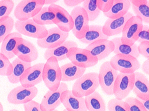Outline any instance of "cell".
Masks as SVG:
<instances>
[{"mask_svg":"<svg viewBox=\"0 0 149 111\" xmlns=\"http://www.w3.org/2000/svg\"><path fill=\"white\" fill-rule=\"evenodd\" d=\"M131 3L130 0H113V5L110 10L104 13L108 18L116 19L123 16L130 9Z\"/></svg>","mask_w":149,"mask_h":111,"instance_id":"25","label":"cell"},{"mask_svg":"<svg viewBox=\"0 0 149 111\" xmlns=\"http://www.w3.org/2000/svg\"><path fill=\"white\" fill-rule=\"evenodd\" d=\"M22 38V35L17 32H11L1 43L0 52L9 59L13 58L15 56L14 50Z\"/></svg>","mask_w":149,"mask_h":111,"instance_id":"22","label":"cell"},{"mask_svg":"<svg viewBox=\"0 0 149 111\" xmlns=\"http://www.w3.org/2000/svg\"><path fill=\"white\" fill-rule=\"evenodd\" d=\"M107 108L108 111H130L126 102L116 98L111 99L108 101Z\"/></svg>","mask_w":149,"mask_h":111,"instance_id":"33","label":"cell"},{"mask_svg":"<svg viewBox=\"0 0 149 111\" xmlns=\"http://www.w3.org/2000/svg\"><path fill=\"white\" fill-rule=\"evenodd\" d=\"M69 35V32L64 31L57 26L47 30V33L44 37L37 39L36 43L40 47L47 49H51L61 44Z\"/></svg>","mask_w":149,"mask_h":111,"instance_id":"11","label":"cell"},{"mask_svg":"<svg viewBox=\"0 0 149 111\" xmlns=\"http://www.w3.org/2000/svg\"><path fill=\"white\" fill-rule=\"evenodd\" d=\"M118 74L111 66L109 61L104 62L100 66L98 73L99 84L102 91L106 95H113L114 85Z\"/></svg>","mask_w":149,"mask_h":111,"instance_id":"3","label":"cell"},{"mask_svg":"<svg viewBox=\"0 0 149 111\" xmlns=\"http://www.w3.org/2000/svg\"><path fill=\"white\" fill-rule=\"evenodd\" d=\"M23 107L24 111H43L40 104L33 100L24 104Z\"/></svg>","mask_w":149,"mask_h":111,"instance_id":"40","label":"cell"},{"mask_svg":"<svg viewBox=\"0 0 149 111\" xmlns=\"http://www.w3.org/2000/svg\"><path fill=\"white\" fill-rule=\"evenodd\" d=\"M45 0H22L15 8L14 14L17 20H25L32 18L44 5Z\"/></svg>","mask_w":149,"mask_h":111,"instance_id":"4","label":"cell"},{"mask_svg":"<svg viewBox=\"0 0 149 111\" xmlns=\"http://www.w3.org/2000/svg\"><path fill=\"white\" fill-rule=\"evenodd\" d=\"M97 2V0H84L83 2L82 7L87 15L89 21H94L100 14Z\"/></svg>","mask_w":149,"mask_h":111,"instance_id":"31","label":"cell"},{"mask_svg":"<svg viewBox=\"0 0 149 111\" xmlns=\"http://www.w3.org/2000/svg\"><path fill=\"white\" fill-rule=\"evenodd\" d=\"M149 26L147 24L143 25L142 30L138 34L137 41L140 43L149 41Z\"/></svg>","mask_w":149,"mask_h":111,"instance_id":"38","label":"cell"},{"mask_svg":"<svg viewBox=\"0 0 149 111\" xmlns=\"http://www.w3.org/2000/svg\"><path fill=\"white\" fill-rule=\"evenodd\" d=\"M61 100L68 111H87L84 98L75 96L71 90L64 91L61 95Z\"/></svg>","mask_w":149,"mask_h":111,"instance_id":"19","label":"cell"},{"mask_svg":"<svg viewBox=\"0 0 149 111\" xmlns=\"http://www.w3.org/2000/svg\"><path fill=\"white\" fill-rule=\"evenodd\" d=\"M143 25L142 20L139 16L133 15L125 23L122 31V42L130 46L134 44Z\"/></svg>","mask_w":149,"mask_h":111,"instance_id":"8","label":"cell"},{"mask_svg":"<svg viewBox=\"0 0 149 111\" xmlns=\"http://www.w3.org/2000/svg\"><path fill=\"white\" fill-rule=\"evenodd\" d=\"M138 50L140 55L147 59L149 58V41L140 43L138 46Z\"/></svg>","mask_w":149,"mask_h":111,"instance_id":"39","label":"cell"},{"mask_svg":"<svg viewBox=\"0 0 149 111\" xmlns=\"http://www.w3.org/2000/svg\"><path fill=\"white\" fill-rule=\"evenodd\" d=\"M133 16L132 13L128 12L125 15L119 18H108L102 26L103 33L109 37L120 34L122 33L127 22Z\"/></svg>","mask_w":149,"mask_h":111,"instance_id":"17","label":"cell"},{"mask_svg":"<svg viewBox=\"0 0 149 111\" xmlns=\"http://www.w3.org/2000/svg\"><path fill=\"white\" fill-rule=\"evenodd\" d=\"M12 70L11 63L0 52V75L8 76L11 74Z\"/></svg>","mask_w":149,"mask_h":111,"instance_id":"35","label":"cell"},{"mask_svg":"<svg viewBox=\"0 0 149 111\" xmlns=\"http://www.w3.org/2000/svg\"><path fill=\"white\" fill-rule=\"evenodd\" d=\"M102 27V26L99 25H89L88 29L84 37L79 41L88 45L98 40L108 39L109 37L104 33Z\"/></svg>","mask_w":149,"mask_h":111,"instance_id":"27","label":"cell"},{"mask_svg":"<svg viewBox=\"0 0 149 111\" xmlns=\"http://www.w3.org/2000/svg\"><path fill=\"white\" fill-rule=\"evenodd\" d=\"M70 14L73 22L72 33L76 37L80 40L84 37L89 28L87 15L82 6H79L74 7Z\"/></svg>","mask_w":149,"mask_h":111,"instance_id":"6","label":"cell"},{"mask_svg":"<svg viewBox=\"0 0 149 111\" xmlns=\"http://www.w3.org/2000/svg\"><path fill=\"white\" fill-rule=\"evenodd\" d=\"M67 57L75 65L86 69L94 66L98 61L97 58L92 55L88 50L78 47L71 48Z\"/></svg>","mask_w":149,"mask_h":111,"instance_id":"9","label":"cell"},{"mask_svg":"<svg viewBox=\"0 0 149 111\" xmlns=\"http://www.w3.org/2000/svg\"><path fill=\"white\" fill-rule=\"evenodd\" d=\"M63 111H68L66 109H64Z\"/></svg>","mask_w":149,"mask_h":111,"instance_id":"47","label":"cell"},{"mask_svg":"<svg viewBox=\"0 0 149 111\" xmlns=\"http://www.w3.org/2000/svg\"><path fill=\"white\" fill-rule=\"evenodd\" d=\"M58 0H45L44 5H49L55 4Z\"/></svg>","mask_w":149,"mask_h":111,"instance_id":"44","label":"cell"},{"mask_svg":"<svg viewBox=\"0 0 149 111\" xmlns=\"http://www.w3.org/2000/svg\"><path fill=\"white\" fill-rule=\"evenodd\" d=\"M84 100L87 111H106V107L104 100L97 91L85 97Z\"/></svg>","mask_w":149,"mask_h":111,"instance_id":"26","label":"cell"},{"mask_svg":"<svg viewBox=\"0 0 149 111\" xmlns=\"http://www.w3.org/2000/svg\"><path fill=\"white\" fill-rule=\"evenodd\" d=\"M114 45L113 52L115 54H120L129 55L138 58L140 54L138 50V45L135 43L131 46L123 43L121 37H116L111 40Z\"/></svg>","mask_w":149,"mask_h":111,"instance_id":"28","label":"cell"},{"mask_svg":"<svg viewBox=\"0 0 149 111\" xmlns=\"http://www.w3.org/2000/svg\"><path fill=\"white\" fill-rule=\"evenodd\" d=\"M49 9L55 14L58 22L57 26L61 30L69 32L73 27V20L70 14L64 8L56 4L48 6Z\"/></svg>","mask_w":149,"mask_h":111,"instance_id":"18","label":"cell"},{"mask_svg":"<svg viewBox=\"0 0 149 111\" xmlns=\"http://www.w3.org/2000/svg\"><path fill=\"white\" fill-rule=\"evenodd\" d=\"M4 110V108L3 106L0 101V111H3Z\"/></svg>","mask_w":149,"mask_h":111,"instance_id":"45","label":"cell"},{"mask_svg":"<svg viewBox=\"0 0 149 111\" xmlns=\"http://www.w3.org/2000/svg\"><path fill=\"white\" fill-rule=\"evenodd\" d=\"M99 86L98 73L91 72L84 74L76 80L71 91L75 96L84 97L94 92Z\"/></svg>","mask_w":149,"mask_h":111,"instance_id":"1","label":"cell"},{"mask_svg":"<svg viewBox=\"0 0 149 111\" xmlns=\"http://www.w3.org/2000/svg\"><path fill=\"white\" fill-rule=\"evenodd\" d=\"M12 70L11 74L7 76L9 82L16 84L20 82V79L27 69L31 66V63L24 61L18 57L11 63Z\"/></svg>","mask_w":149,"mask_h":111,"instance_id":"24","label":"cell"},{"mask_svg":"<svg viewBox=\"0 0 149 111\" xmlns=\"http://www.w3.org/2000/svg\"><path fill=\"white\" fill-rule=\"evenodd\" d=\"M147 111H149V99L144 100L137 98Z\"/></svg>","mask_w":149,"mask_h":111,"instance_id":"43","label":"cell"},{"mask_svg":"<svg viewBox=\"0 0 149 111\" xmlns=\"http://www.w3.org/2000/svg\"><path fill=\"white\" fill-rule=\"evenodd\" d=\"M61 81L69 82L76 80L85 73L86 69L77 66L70 62L60 67Z\"/></svg>","mask_w":149,"mask_h":111,"instance_id":"23","label":"cell"},{"mask_svg":"<svg viewBox=\"0 0 149 111\" xmlns=\"http://www.w3.org/2000/svg\"><path fill=\"white\" fill-rule=\"evenodd\" d=\"M134 80V73L125 74L119 72L115 80L113 95L119 100L125 99L132 90Z\"/></svg>","mask_w":149,"mask_h":111,"instance_id":"12","label":"cell"},{"mask_svg":"<svg viewBox=\"0 0 149 111\" xmlns=\"http://www.w3.org/2000/svg\"><path fill=\"white\" fill-rule=\"evenodd\" d=\"M9 111H20L18 110L15 109H12L9 110Z\"/></svg>","mask_w":149,"mask_h":111,"instance_id":"46","label":"cell"},{"mask_svg":"<svg viewBox=\"0 0 149 111\" xmlns=\"http://www.w3.org/2000/svg\"><path fill=\"white\" fill-rule=\"evenodd\" d=\"M134 80L132 90L137 98L149 99V80L144 74L138 71L134 73Z\"/></svg>","mask_w":149,"mask_h":111,"instance_id":"20","label":"cell"},{"mask_svg":"<svg viewBox=\"0 0 149 111\" xmlns=\"http://www.w3.org/2000/svg\"><path fill=\"white\" fill-rule=\"evenodd\" d=\"M130 111H147L137 98L130 96L125 98Z\"/></svg>","mask_w":149,"mask_h":111,"instance_id":"36","label":"cell"},{"mask_svg":"<svg viewBox=\"0 0 149 111\" xmlns=\"http://www.w3.org/2000/svg\"><path fill=\"white\" fill-rule=\"evenodd\" d=\"M85 49L99 61L105 58L113 52L114 45L111 40L101 39L88 44Z\"/></svg>","mask_w":149,"mask_h":111,"instance_id":"15","label":"cell"},{"mask_svg":"<svg viewBox=\"0 0 149 111\" xmlns=\"http://www.w3.org/2000/svg\"><path fill=\"white\" fill-rule=\"evenodd\" d=\"M14 27L17 32L21 35L36 38H42L47 34V29L45 26L37 23L32 18L15 22Z\"/></svg>","mask_w":149,"mask_h":111,"instance_id":"5","label":"cell"},{"mask_svg":"<svg viewBox=\"0 0 149 111\" xmlns=\"http://www.w3.org/2000/svg\"><path fill=\"white\" fill-rule=\"evenodd\" d=\"M78 46L77 43L74 41L66 40L55 47L46 49L44 53V58L47 60L51 57H54L58 62L63 60L67 58L68 54L71 48Z\"/></svg>","mask_w":149,"mask_h":111,"instance_id":"21","label":"cell"},{"mask_svg":"<svg viewBox=\"0 0 149 111\" xmlns=\"http://www.w3.org/2000/svg\"><path fill=\"white\" fill-rule=\"evenodd\" d=\"M141 69L145 75H149V58L147 59L143 62L141 66Z\"/></svg>","mask_w":149,"mask_h":111,"instance_id":"42","label":"cell"},{"mask_svg":"<svg viewBox=\"0 0 149 111\" xmlns=\"http://www.w3.org/2000/svg\"><path fill=\"white\" fill-rule=\"evenodd\" d=\"M14 24L13 19L10 16L0 20V44L12 32Z\"/></svg>","mask_w":149,"mask_h":111,"instance_id":"32","label":"cell"},{"mask_svg":"<svg viewBox=\"0 0 149 111\" xmlns=\"http://www.w3.org/2000/svg\"><path fill=\"white\" fill-rule=\"evenodd\" d=\"M132 9L135 16L140 17L143 22L149 23V0H130Z\"/></svg>","mask_w":149,"mask_h":111,"instance_id":"29","label":"cell"},{"mask_svg":"<svg viewBox=\"0 0 149 111\" xmlns=\"http://www.w3.org/2000/svg\"><path fill=\"white\" fill-rule=\"evenodd\" d=\"M44 64L43 62L38 63L28 68L20 79L21 85L26 87H31L42 81Z\"/></svg>","mask_w":149,"mask_h":111,"instance_id":"16","label":"cell"},{"mask_svg":"<svg viewBox=\"0 0 149 111\" xmlns=\"http://www.w3.org/2000/svg\"><path fill=\"white\" fill-rule=\"evenodd\" d=\"M32 19L37 23L42 25L55 24L58 23L54 13L48 6H43Z\"/></svg>","mask_w":149,"mask_h":111,"instance_id":"30","label":"cell"},{"mask_svg":"<svg viewBox=\"0 0 149 111\" xmlns=\"http://www.w3.org/2000/svg\"><path fill=\"white\" fill-rule=\"evenodd\" d=\"M52 111H58V110H57L56 109H55V110H54Z\"/></svg>","mask_w":149,"mask_h":111,"instance_id":"48","label":"cell"},{"mask_svg":"<svg viewBox=\"0 0 149 111\" xmlns=\"http://www.w3.org/2000/svg\"><path fill=\"white\" fill-rule=\"evenodd\" d=\"M46 60L43 67V81L49 90L55 91L61 83L60 67L58 61L54 57H51Z\"/></svg>","mask_w":149,"mask_h":111,"instance_id":"2","label":"cell"},{"mask_svg":"<svg viewBox=\"0 0 149 111\" xmlns=\"http://www.w3.org/2000/svg\"><path fill=\"white\" fill-rule=\"evenodd\" d=\"M113 1V0H97V6L101 11L106 13L110 10Z\"/></svg>","mask_w":149,"mask_h":111,"instance_id":"37","label":"cell"},{"mask_svg":"<svg viewBox=\"0 0 149 111\" xmlns=\"http://www.w3.org/2000/svg\"><path fill=\"white\" fill-rule=\"evenodd\" d=\"M109 61L114 69L123 73H134L140 67V63L137 58L129 55L116 54Z\"/></svg>","mask_w":149,"mask_h":111,"instance_id":"7","label":"cell"},{"mask_svg":"<svg viewBox=\"0 0 149 111\" xmlns=\"http://www.w3.org/2000/svg\"><path fill=\"white\" fill-rule=\"evenodd\" d=\"M68 85L61 82L59 87L55 91L49 90L43 96L40 104L43 111H52L61 103V97L62 93L68 90Z\"/></svg>","mask_w":149,"mask_h":111,"instance_id":"13","label":"cell"},{"mask_svg":"<svg viewBox=\"0 0 149 111\" xmlns=\"http://www.w3.org/2000/svg\"><path fill=\"white\" fill-rule=\"evenodd\" d=\"M38 92V89L35 86L26 87L21 85L14 88L9 92L7 100L13 104H24L33 100Z\"/></svg>","mask_w":149,"mask_h":111,"instance_id":"10","label":"cell"},{"mask_svg":"<svg viewBox=\"0 0 149 111\" xmlns=\"http://www.w3.org/2000/svg\"><path fill=\"white\" fill-rule=\"evenodd\" d=\"M14 6V1L12 0L0 1V20L9 16Z\"/></svg>","mask_w":149,"mask_h":111,"instance_id":"34","label":"cell"},{"mask_svg":"<svg viewBox=\"0 0 149 111\" xmlns=\"http://www.w3.org/2000/svg\"><path fill=\"white\" fill-rule=\"evenodd\" d=\"M84 0H64V4L68 7H76L83 2Z\"/></svg>","mask_w":149,"mask_h":111,"instance_id":"41","label":"cell"},{"mask_svg":"<svg viewBox=\"0 0 149 111\" xmlns=\"http://www.w3.org/2000/svg\"><path fill=\"white\" fill-rule=\"evenodd\" d=\"M14 53L20 59L30 63L36 60L38 56V50L34 44L23 38L17 44Z\"/></svg>","mask_w":149,"mask_h":111,"instance_id":"14","label":"cell"}]
</instances>
